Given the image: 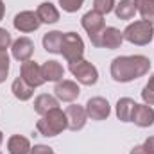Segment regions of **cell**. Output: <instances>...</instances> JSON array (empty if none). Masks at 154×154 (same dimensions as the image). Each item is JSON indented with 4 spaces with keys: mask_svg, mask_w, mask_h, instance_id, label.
<instances>
[{
    "mask_svg": "<svg viewBox=\"0 0 154 154\" xmlns=\"http://www.w3.org/2000/svg\"><path fill=\"white\" fill-rule=\"evenodd\" d=\"M151 68V61L145 56H120L111 61V77L116 82H129L143 77Z\"/></svg>",
    "mask_w": 154,
    "mask_h": 154,
    "instance_id": "cell-1",
    "label": "cell"
},
{
    "mask_svg": "<svg viewBox=\"0 0 154 154\" xmlns=\"http://www.w3.org/2000/svg\"><path fill=\"white\" fill-rule=\"evenodd\" d=\"M68 127V120L65 111H61L59 108L48 111L47 115H43L36 124V129L39 131V134L47 136V138H52V136H57L59 133H63L65 129Z\"/></svg>",
    "mask_w": 154,
    "mask_h": 154,
    "instance_id": "cell-2",
    "label": "cell"
},
{
    "mask_svg": "<svg viewBox=\"0 0 154 154\" xmlns=\"http://www.w3.org/2000/svg\"><path fill=\"white\" fill-rule=\"evenodd\" d=\"M122 34H124V39H127L133 45H138V47L149 45L154 38V23L147 22V20L133 22L125 27V31Z\"/></svg>",
    "mask_w": 154,
    "mask_h": 154,
    "instance_id": "cell-3",
    "label": "cell"
},
{
    "mask_svg": "<svg viewBox=\"0 0 154 154\" xmlns=\"http://www.w3.org/2000/svg\"><path fill=\"white\" fill-rule=\"evenodd\" d=\"M61 54L68 63H77L84 56V41L77 32H66L63 36Z\"/></svg>",
    "mask_w": 154,
    "mask_h": 154,
    "instance_id": "cell-4",
    "label": "cell"
},
{
    "mask_svg": "<svg viewBox=\"0 0 154 154\" xmlns=\"http://www.w3.org/2000/svg\"><path fill=\"white\" fill-rule=\"evenodd\" d=\"M70 72L77 79V82H81L84 86H93L99 81L97 68L90 61H84V59H81L77 63H70Z\"/></svg>",
    "mask_w": 154,
    "mask_h": 154,
    "instance_id": "cell-5",
    "label": "cell"
},
{
    "mask_svg": "<svg viewBox=\"0 0 154 154\" xmlns=\"http://www.w3.org/2000/svg\"><path fill=\"white\" fill-rule=\"evenodd\" d=\"M93 47H104L109 50H115L122 45L124 41V34L116 29V27H106L100 34H97L95 38H90Z\"/></svg>",
    "mask_w": 154,
    "mask_h": 154,
    "instance_id": "cell-6",
    "label": "cell"
},
{
    "mask_svg": "<svg viewBox=\"0 0 154 154\" xmlns=\"http://www.w3.org/2000/svg\"><path fill=\"white\" fill-rule=\"evenodd\" d=\"M81 23H82V29L88 32V36H90V38H95L97 34H100V32L106 29L104 14H100V13H99V11H95V9L88 11V13L82 16Z\"/></svg>",
    "mask_w": 154,
    "mask_h": 154,
    "instance_id": "cell-7",
    "label": "cell"
},
{
    "mask_svg": "<svg viewBox=\"0 0 154 154\" xmlns=\"http://www.w3.org/2000/svg\"><path fill=\"white\" fill-rule=\"evenodd\" d=\"M84 109H86V115L90 116L91 120H106L109 116V113H111L109 102L104 97H91L86 102Z\"/></svg>",
    "mask_w": 154,
    "mask_h": 154,
    "instance_id": "cell-8",
    "label": "cell"
},
{
    "mask_svg": "<svg viewBox=\"0 0 154 154\" xmlns=\"http://www.w3.org/2000/svg\"><path fill=\"white\" fill-rule=\"evenodd\" d=\"M13 25L20 32H34L39 25H41V22H39L36 13H32V11H22V13H18L14 16Z\"/></svg>",
    "mask_w": 154,
    "mask_h": 154,
    "instance_id": "cell-9",
    "label": "cell"
},
{
    "mask_svg": "<svg viewBox=\"0 0 154 154\" xmlns=\"http://www.w3.org/2000/svg\"><path fill=\"white\" fill-rule=\"evenodd\" d=\"M54 93H56V97L59 99V100H63V102H74L77 97H79V93H81V90H79V84H77L75 81H57L56 82V86H54Z\"/></svg>",
    "mask_w": 154,
    "mask_h": 154,
    "instance_id": "cell-10",
    "label": "cell"
},
{
    "mask_svg": "<svg viewBox=\"0 0 154 154\" xmlns=\"http://www.w3.org/2000/svg\"><path fill=\"white\" fill-rule=\"evenodd\" d=\"M22 79L25 82H29L32 88H38V86H41L45 82L43 74H41V66H39L38 63L31 61V59L25 61V63H22Z\"/></svg>",
    "mask_w": 154,
    "mask_h": 154,
    "instance_id": "cell-11",
    "label": "cell"
},
{
    "mask_svg": "<svg viewBox=\"0 0 154 154\" xmlns=\"http://www.w3.org/2000/svg\"><path fill=\"white\" fill-rule=\"evenodd\" d=\"M13 57L20 63H25L32 57L34 54V43L31 41L29 38H18L16 41H13Z\"/></svg>",
    "mask_w": 154,
    "mask_h": 154,
    "instance_id": "cell-12",
    "label": "cell"
},
{
    "mask_svg": "<svg viewBox=\"0 0 154 154\" xmlns=\"http://www.w3.org/2000/svg\"><path fill=\"white\" fill-rule=\"evenodd\" d=\"M65 115H66V120H68V129H72V131L82 129L84 124H86V120H88L86 109L82 106H77V104L68 106L66 111H65Z\"/></svg>",
    "mask_w": 154,
    "mask_h": 154,
    "instance_id": "cell-13",
    "label": "cell"
},
{
    "mask_svg": "<svg viewBox=\"0 0 154 154\" xmlns=\"http://www.w3.org/2000/svg\"><path fill=\"white\" fill-rule=\"evenodd\" d=\"M131 122H134L138 127H151L154 124V109L147 104H136Z\"/></svg>",
    "mask_w": 154,
    "mask_h": 154,
    "instance_id": "cell-14",
    "label": "cell"
},
{
    "mask_svg": "<svg viewBox=\"0 0 154 154\" xmlns=\"http://www.w3.org/2000/svg\"><path fill=\"white\" fill-rule=\"evenodd\" d=\"M41 74H43L45 82H47V81L57 82V81H61L63 75H65V68H63V65L57 63V61H45V63L41 65Z\"/></svg>",
    "mask_w": 154,
    "mask_h": 154,
    "instance_id": "cell-15",
    "label": "cell"
},
{
    "mask_svg": "<svg viewBox=\"0 0 154 154\" xmlns=\"http://www.w3.org/2000/svg\"><path fill=\"white\" fill-rule=\"evenodd\" d=\"M56 108H59V102H57L56 97H52L48 93H41V95H38L34 99V111L41 116L47 115L52 109H56Z\"/></svg>",
    "mask_w": 154,
    "mask_h": 154,
    "instance_id": "cell-16",
    "label": "cell"
},
{
    "mask_svg": "<svg viewBox=\"0 0 154 154\" xmlns=\"http://www.w3.org/2000/svg\"><path fill=\"white\" fill-rule=\"evenodd\" d=\"M36 14H38L41 23H56L59 20V11H57V7L52 2L39 4L38 9H36Z\"/></svg>",
    "mask_w": 154,
    "mask_h": 154,
    "instance_id": "cell-17",
    "label": "cell"
},
{
    "mask_svg": "<svg viewBox=\"0 0 154 154\" xmlns=\"http://www.w3.org/2000/svg\"><path fill=\"white\" fill-rule=\"evenodd\" d=\"M63 32L61 31H50L43 36V48L50 54H61V45H63Z\"/></svg>",
    "mask_w": 154,
    "mask_h": 154,
    "instance_id": "cell-18",
    "label": "cell"
},
{
    "mask_svg": "<svg viewBox=\"0 0 154 154\" xmlns=\"http://www.w3.org/2000/svg\"><path fill=\"white\" fill-rule=\"evenodd\" d=\"M7 151H9V154H29L31 152V142L25 136L13 134L7 140Z\"/></svg>",
    "mask_w": 154,
    "mask_h": 154,
    "instance_id": "cell-19",
    "label": "cell"
},
{
    "mask_svg": "<svg viewBox=\"0 0 154 154\" xmlns=\"http://www.w3.org/2000/svg\"><path fill=\"white\" fill-rule=\"evenodd\" d=\"M11 91H13V95H14L18 100H29V99L32 97V93H34V88H32L29 82H25L22 77H18V79L13 81Z\"/></svg>",
    "mask_w": 154,
    "mask_h": 154,
    "instance_id": "cell-20",
    "label": "cell"
},
{
    "mask_svg": "<svg viewBox=\"0 0 154 154\" xmlns=\"http://www.w3.org/2000/svg\"><path fill=\"white\" fill-rule=\"evenodd\" d=\"M134 108H136V102L133 99H129V97L118 99V102H116V116H118V120L131 122V116H133Z\"/></svg>",
    "mask_w": 154,
    "mask_h": 154,
    "instance_id": "cell-21",
    "label": "cell"
},
{
    "mask_svg": "<svg viewBox=\"0 0 154 154\" xmlns=\"http://www.w3.org/2000/svg\"><path fill=\"white\" fill-rule=\"evenodd\" d=\"M115 14L118 20H131L136 14V5L133 0H120L115 5Z\"/></svg>",
    "mask_w": 154,
    "mask_h": 154,
    "instance_id": "cell-22",
    "label": "cell"
},
{
    "mask_svg": "<svg viewBox=\"0 0 154 154\" xmlns=\"http://www.w3.org/2000/svg\"><path fill=\"white\" fill-rule=\"evenodd\" d=\"M136 5V13L142 14V20L154 23V0H133Z\"/></svg>",
    "mask_w": 154,
    "mask_h": 154,
    "instance_id": "cell-23",
    "label": "cell"
},
{
    "mask_svg": "<svg viewBox=\"0 0 154 154\" xmlns=\"http://www.w3.org/2000/svg\"><path fill=\"white\" fill-rule=\"evenodd\" d=\"M142 99H143V102L147 106H154V74L151 75L149 82L142 90Z\"/></svg>",
    "mask_w": 154,
    "mask_h": 154,
    "instance_id": "cell-24",
    "label": "cell"
},
{
    "mask_svg": "<svg viewBox=\"0 0 154 154\" xmlns=\"http://www.w3.org/2000/svg\"><path fill=\"white\" fill-rule=\"evenodd\" d=\"M93 9L100 14H108L115 9V0H93Z\"/></svg>",
    "mask_w": 154,
    "mask_h": 154,
    "instance_id": "cell-25",
    "label": "cell"
},
{
    "mask_svg": "<svg viewBox=\"0 0 154 154\" xmlns=\"http://www.w3.org/2000/svg\"><path fill=\"white\" fill-rule=\"evenodd\" d=\"M9 74V54L7 50H0V82H4Z\"/></svg>",
    "mask_w": 154,
    "mask_h": 154,
    "instance_id": "cell-26",
    "label": "cell"
},
{
    "mask_svg": "<svg viewBox=\"0 0 154 154\" xmlns=\"http://www.w3.org/2000/svg\"><path fill=\"white\" fill-rule=\"evenodd\" d=\"M57 2L63 7V11H66V13H75L84 4V0H57Z\"/></svg>",
    "mask_w": 154,
    "mask_h": 154,
    "instance_id": "cell-27",
    "label": "cell"
},
{
    "mask_svg": "<svg viewBox=\"0 0 154 154\" xmlns=\"http://www.w3.org/2000/svg\"><path fill=\"white\" fill-rule=\"evenodd\" d=\"M9 45H13L11 34H9L5 29H0V50H7Z\"/></svg>",
    "mask_w": 154,
    "mask_h": 154,
    "instance_id": "cell-28",
    "label": "cell"
},
{
    "mask_svg": "<svg viewBox=\"0 0 154 154\" xmlns=\"http://www.w3.org/2000/svg\"><path fill=\"white\" fill-rule=\"evenodd\" d=\"M29 154H54V151L48 147V145H34V147H31V152Z\"/></svg>",
    "mask_w": 154,
    "mask_h": 154,
    "instance_id": "cell-29",
    "label": "cell"
},
{
    "mask_svg": "<svg viewBox=\"0 0 154 154\" xmlns=\"http://www.w3.org/2000/svg\"><path fill=\"white\" fill-rule=\"evenodd\" d=\"M142 145L145 149V154H154V136H149Z\"/></svg>",
    "mask_w": 154,
    "mask_h": 154,
    "instance_id": "cell-30",
    "label": "cell"
},
{
    "mask_svg": "<svg viewBox=\"0 0 154 154\" xmlns=\"http://www.w3.org/2000/svg\"><path fill=\"white\" fill-rule=\"evenodd\" d=\"M129 154H145V149H143V145H134Z\"/></svg>",
    "mask_w": 154,
    "mask_h": 154,
    "instance_id": "cell-31",
    "label": "cell"
},
{
    "mask_svg": "<svg viewBox=\"0 0 154 154\" xmlns=\"http://www.w3.org/2000/svg\"><path fill=\"white\" fill-rule=\"evenodd\" d=\"M4 13H5V5H4V2L0 0V22H2V18H4Z\"/></svg>",
    "mask_w": 154,
    "mask_h": 154,
    "instance_id": "cell-32",
    "label": "cell"
},
{
    "mask_svg": "<svg viewBox=\"0 0 154 154\" xmlns=\"http://www.w3.org/2000/svg\"><path fill=\"white\" fill-rule=\"evenodd\" d=\"M4 142V134H2V131H0V143Z\"/></svg>",
    "mask_w": 154,
    "mask_h": 154,
    "instance_id": "cell-33",
    "label": "cell"
},
{
    "mask_svg": "<svg viewBox=\"0 0 154 154\" xmlns=\"http://www.w3.org/2000/svg\"><path fill=\"white\" fill-rule=\"evenodd\" d=\"M0 154H2V151H0Z\"/></svg>",
    "mask_w": 154,
    "mask_h": 154,
    "instance_id": "cell-34",
    "label": "cell"
}]
</instances>
